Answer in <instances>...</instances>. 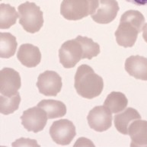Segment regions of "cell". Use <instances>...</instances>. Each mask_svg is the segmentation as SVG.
Instances as JSON below:
<instances>
[{"label": "cell", "instance_id": "obj_20", "mask_svg": "<svg viewBox=\"0 0 147 147\" xmlns=\"http://www.w3.org/2000/svg\"><path fill=\"white\" fill-rule=\"evenodd\" d=\"M80 43L83 51L82 59H92L100 53V47L98 44L94 42L91 38L78 36L76 38Z\"/></svg>", "mask_w": 147, "mask_h": 147}, {"label": "cell", "instance_id": "obj_7", "mask_svg": "<svg viewBox=\"0 0 147 147\" xmlns=\"http://www.w3.org/2000/svg\"><path fill=\"white\" fill-rule=\"evenodd\" d=\"M47 114L46 111L38 106L24 111L21 117L22 125L28 131L34 133L41 131L45 127L47 122Z\"/></svg>", "mask_w": 147, "mask_h": 147}, {"label": "cell", "instance_id": "obj_19", "mask_svg": "<svg viewBox=\"0 0 147 147\" xmlns=\"http://www.w3.org/2000/svg\"><path fill=\"white\" fill-rule=\"evenodd\" d=\"M0 56L2 58H10L15 55L17 49L16 37L10 33H1L0 34Z\"/></svg>", "mask_w": 147, "mask_h": 147}, {"label": "cell", "instance_id": "obj_8", "mask_svg": "<svg viewBox=\"0 0 147 147\" xmlns=\"http://www.w3.org/2000/svg\"><path fill=\"white\" fill-rule=\"evenodd\" d=\"M37 86L40 93L46 96H57L61 91V77L54 71L47 70L39 75Z\"/></svg>", "mask_w": 147, "mask_h": 147}, {"label": "cell", "instance_id": "obj_18", "mask_svg": "<svg viewBox=\"0 0 147 147\" xmlns=\"http://www.w3.org/2000/svg\"><path fill=\"white\" fill-rule=\"evenodd\" d=\"M16 9L9 4L2 3L0 5V28L8 29L16 23L18 18Z\"/></svg>", "mask_w": 147, "mask_h": 147}, {"label": "cell", "instance_id": "obj_14", "mask_svg": "<svg viewBox=\"0 0 147 147\" xmlns=\"http://www.w3.org/2000/svg\"><path fill=\"white\" fill-rule=\"evenodd\" d=\"M128 134L131 138L130 146H147V121L136 120L128 128Z\"/></svg>", "mask_w": 147, "mask_h": 147}, {"label": "cell", "instance_id": "obj_12", "mask_svg": "<svg viewBox=\"0 0 147 147\" xmlns=\"http://www.w3.org/2000/svg\"><path fill=\"white\" fill-rule=\"evenodd\" d=\"M125 69L128 74L136 79L147 81V58L131 56L126 59Z\"/></svg>", "mask_w": 147, "mask_h": 147}, {"label": "cell", "instance_id": "obj_16", "mask_svg": "<svg viewBox=\"0 0 147 147\" xmlns=\"http://www.w3.org/2000/svg\"><path fill=\"white\" fill-rule=\"evenodd\" d=\"M38 107L46 111L49 119H54L63 117L66 114V107L62 101L56 100H42Z\"/></svg>", "mask_w": 147, "mask_h": 147}, {"label": "cell", "instance_id": "obj_1", "mask_svg": "<svg viewBox=\"0 0 147 147\" xmlns=\"http://www.w3.org/2000/svg\"><path fill=\"white\" fill-rule=\"evenodd\" d=\"M145 25V18L136 10H129L121 16L118 28L115 31L117 43L123 47H131L135 44L139 33Z\"/></svg>", "mask_w": 147, "mask_h": 147}, {"label": "cell", "instance_id": "obj_2", "mask_svg": "<svg viewBox=\"0 0 147 147\" xmlns=\"http://www.w3.org/2000/svg\"><path fill=\"white\" fill-rule=\"evenodd\" d=\"M75 88L82 98H94L103 91V79L94 73L92 67L83 64L77 69L75 75Z\"/></svg>", "mask_w": 147, "mask_h": 147}, {"label": "cell", "instance_id": "obj_10", "mask_svg": "<svg viewBox=\"0 0 147 147\" xmlns=\"http://www.w3.org/2000/svg\"><path fill=\"white\" fill-rule=\"evenodd\" d=\"M19 73L13 69L3 68L0 72V92L2 95L11 97L21 88Z\"/></svg>", "mask_w": 147, "mask_h": 147}, {"label": "cell", "instance_id": "obj_22", "mask_svg": "<svg viewBox=\"0 0 147 147\" xmlns=\"http://www.w3.org/2000/svg\"><path fill=\"white\" fill-rule=\"evenodd\" d=\"M12 146H38V144L34 140L22 138L16 140V143H12Z\"/></svg>", "mask_w": 147, "mask_h": 147}, {"label": "cell", "instance_id": "obj_4", "mask_svg": "<svg viewBox=\"0 0 147 147\" xmlns=\"http://www.w3.org/2000/svg\"><path fill=\"white\" fill-rule=\"evenodd\" d=\"M19 23L25 31L34 34L39 31L44 24L43 12L34 2H26L18 7Z\"/></svg>", "mask_w": 147, "mask_h": 147}, {"label": "cell", "instance_id": "obj_21", "mask_svg": "<svg viewBox=\"0 0 147 147\" xmlns=\"http://www.w3.org/2000/svg\"><path fill=\"white\" fill-rule=\"evenodd\" d=\"M21 102V96L18 92L11 97L1 95L0 97V111L2 114H12L18 110Z\"/></svg>", "mask_w": 147, "mask_h": 147}, {"label": "cell", "instance_id": "obj_23", "mask_svg": "<svg viewBox=\"0 0 147 147\" xmlns=\"http://www.w3.org/2000/svg\"><path fill=\"white\" fill-rule=\"evenodd\" d=\"M126 1L138 6L147 7V0H126Z\"/></svg>", "mask_w": 147, "mask_h": 147}, {"label": "cell", "instance_id": "obj_24", "mask_svg": "<svg viewBox=\"0 0 147 147\" xmlns=\"http://www.w3.org/2000/svg\"><path fill=\"white\" fill-rule=\"evenodd\" d=\"M143 37L144 40L147 43V23L143 26Z\"/></svg>", "mask_w": 147, "mask_h": 147}, {"label": "cell", "instance_id": "obj_3", "mask_svg": "<svg viewBox=\"0 0 147 147\" xmlns=\"http://www.w3.org/2000/svg\"><path fill=\"white\" fill-rule=\"evenodd\" d=\"M99 6V0H63L60 13L69 21H78L93 15Z\"/></svg>", "mask_w": 147, "mask_h": 147}, {"label": "cell", "instance_id": "obj_5", "mask_svg": "<svg viewBox=\"0 0 147 147\" xmlns=\"http://www.w3.org/2000/svg\"><path fill=\"white\" fill-rule=\"evenodd\" d=\"M76 127L73 122L67 119H62L53 122L50 128V135L59 145H69L76 136Z\"/></svg>", "mask_w": 147, "mask_h": 147}, {"label": "cell", "instance_id": "obj_9", "mask_svg": "<svg viewBox=\"0 0 147 147\" xmlns=\"http://www.w3.org/2000/svg\"><path fill=\"white\" fill-rule=\"evenodd\" d=\"M112 112L106 106H96L90 111L87 120L88 125L95 131L108 130L112 125Z\"/></svg>", "mask_w": 147, "mask_h": 147}, {"label": "cell", "instance_id": "obj_11", "mask_svg": "<svg viewBox=\"0 0 147 147\" xmlns=\"http://www.w3.org/2000/svg\"><path fill=\"white\" fill-rule=\"evenodd\" d=\"M119 11L116 0H99V6L92 15L93 21L98 24H109L116 18Z\"/></svg>", "mask_w": 147, "mask_h": 147}, {"label": "cell", "instance_id": "obj_15", "mask_svg": "<svg viewBox=\"0 0 147 147\" xmlns=\"http://www.w3.org/2000/svg\"><path fill=\"white\" fill-rule=\"evenodd\" d=\"M139 119H141L139 112L134 108H128L121 114H116L114 118V125L117 131L124 135H127L129 124L133 121Z\"/></svg>", "mask_w": 147, "mask_h": 147}, {"label": "cell", "instance_id": "obj_17", "mask_svg": "<svg viewBox=\"0 0 147 147\" xmlns=\"http://www.w3.org/2000/svg\"><path fill=\"white\" fill-rule=\"evenodd\" d=\"M128 100L125 94L118 92H113L109 94L105 101V106L114 114L123 111L127 106Z\"/></svg>", "mask_w": 147, "mask_h": 147}, {"label": "cell", "instance_id": "obj_13", "mask_svg": "<svg viewBox=\"0 0 147 147\" xmlns=\"http://www.w3.org/2000/svg\"><path fill=\"white\" fill-rule=\"evenodd\" d=\"M17 57L22 65L32 68L40 63L41 53L37 47L31 44H22L19 47Z\"/></svg>", "mask_w": 147, "mask_h": 147}, {"label": "cell", "instance_id": "obj_6", "mask_svg": "<svg viewBox=\"0 0 147 147\" xmlns=\"http://www.w3.org/2000/svg\"><path fill=\"white\" fill-rule=\"evenodd\" d=\"M82 47L76 39L66 41L59 51L60 63L67 69L74 67L82 59Z\"/></svg>", "mask_w": 147, "mask_h": 147}]
</instances>
